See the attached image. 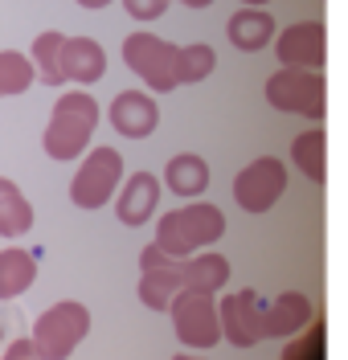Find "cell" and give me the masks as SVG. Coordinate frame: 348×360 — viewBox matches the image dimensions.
<instances>
[{"label":"cell","instance_id":"cell-1","mask_svg":"<svg viewBox=\"0 0 348 360\" xmlns=\"http://www.w3.org/2000/svg\"><path fill=\"white\" fill-rule=\"evenodd\" d=\"M221 233H226V213L217 205L193 201L164 213L156 221V242L152 246L160 250L164 258H172V262H185L193 254H201L205 246H213Z\"/></svg>","mask_w":348,"mask_h":360},{"label":"cell","instance_id":"cell-2","mask_svg":"<svg viewBox=\"0 0 348 360\" xmlns=\"http://www.w3.org/2000/svg\"><path fill=\"white\" fill-rule=\"evenodd\" d=\"M94 127H98V103H94L86 90H70V94H62L53 103V111H49L41 148H46L49 160L70 164V160L91 152Z\"/></svg>","mask_w":348,"mask_h":360},{"label":"cell","instance_id":"cell-3","mask_svg":"<svg viewBox=\"0 0 348 360\" xmlns=\"http://www.w3.org/2000/svg\"><path fill=\"white\" fill-rule=\"evenodd\" d=\"M86 336H91V311L74 299H62V303H53L37 315L29 340H33L41 360H70Z\"/></svg>","mask_w":348,"mask_h":360},{"label":"cell","instance_id":"cell-4","mask_svg":"<svg viewBox=\"0 0 348 360\" xmlns=\"http://www.w3.org/2000/svg\"><path fill=\"white\" fill-rule=\"evenodd\" d=\"M176 58H181V45L164 41L156 33H131L123 41V62H127V70L136 74L143 86L156 90V94H168V90L181 86Z\"/></svg>","mask_w":348,"mask_h":360},{"label":"cell","instance_id":"cell-5","mask_svg":"<svg viewBox=\"0 0 348 360\" xmlns=\"http://www.w3.org/2000/svg\"><path fill=\"white\" fill-rule=\"evenodd\" d=\"M266 103L283 115L299 119H324L328 107V82L316 70H275L266 78Z\"/></svg>","mask_w":348,"mask_h":360},{"label":"cell","instance_id":"cell-6","mask_svg":"<svg viewBox=\"0 0 348 360\" xmlns=\"http://www.w3.org/2000/svg\"><path fill=\"white\" fill-rule=\"evenodd\" d=\"M123 184V156L115 148H91L70 180V201L78 209H103Z\"/></svg>","mask_w":348,"mask_h":360},{"label":"cell","instance_id":"cell-7","mask_svg":"<svg viewBox=\"0 0 348 360\" xmlns=\"http://www.w3.org/2000/svg\"><path fill=\"white\" fill-rule=\"evenodd\" d=\"M172 332L185 348H213L221 340V319H217V299L209 291H181L168 303Z\"/></svg>","mask_w":348,"mask_h":360},{"label":"cell","instance_id":"cell-8","mask_svg":"<svg viewBox=\"0 0 348 360\" xmlns=\"http://www.w3.org/2000/svg\"><path fill=\"white\" fill-rule=\"evenodd\" d=\"M217 319H221V336L233 348H254L266 340V303L258 299L254 287H238L217 303Z\"/></svg>","mask_w":348,"mask_h":360},{"label":"cell","instance_id":"cell-9","mask_svg":"<svg viewBox=\"0 0 348 360\" xmlns=\"http://www.w3.org/2000/svg\"><path fill=\"white\" fill-rule=\"evenodd\" d=\"M283 188H287V168H283V160L258 156L233 176V201H238V209H246V213L258 217V213L275 209L278 197H283Z\"/></svg>","mask_w":348,"mask_h":360},{"label":"cell","instance_id":"cell-10","mask_svg":"<svg viewBox=\"0 0 348 360\" xmlns=\"http://www.w3.org/2000/svg\"><path fill=\"white\" fill-rule=\"evenodd\" d=\"M275 58L283 62V70H316L328 58V29L324 21H295L283 33H275Z\"/></svg>","mask_w":348,"mask_h":360},{"label":"cell","instance_id":"cell-11","mask_svg":"<svg viewBox=\"0 0 348 360\" xmlns=\"http://www.w3.org/2000/svg\"><path fill=\"white\" fill-rule=\"evenodd\" d=\"M107 119H111V127H115L119 135H127V139H148V135L160 127V107H156V98H152L148 90H123V94L111 98Z\"/></svg>","mask_w":348,"mask_h":360},{"label":"cell","instance_id":"cell-12","mask_svg":"<svg viewBox=\"0 0 348 360\" xmlns=\"http://www.w3.org/2000/svg\"><path fill=\"white\" fill-rule=\"evenodd\" d=\"M160 188H164L160 176H152V172H136L115 197L119 221L127 225V229H139V225L156 213V205H160Z\"/></svg>","mask_w":348,"mask_h":360},{"label":"cell","instance_id":"cell-13","mask_svg":"<svg viewBox=\"0 0 348 360\" xmlns=\"http://www.w3.org/2000/svg\"><path fill=\"white\" fill-rule=\"evenodd\" d=\"M62 74H66V82H78V86L98 82V78L107 74V49L94 41V37H66Z\"/></svg>","mask_w":348,"mask_h":360},{"label":"cell","instance_id":"cell-14","mask_svg":"<svg viewBox=\"0 0 348 360\" xmlns=\"http://www.w3.org/2000/svg\"><path fill=\"white\" fill-rule=\"evenodd\" d=\"M311 299L299 291H283L275 303H266V340H287V336H299L303 328L311 323Z\"/></svg>","mask_w":348,"mask_h":360},{"label":"cell","instance_id":"cell-15","mask_svg":"<svg viewBox=\"0 0 348 360\" xmlns=\"http://www.w3.org/2000/svg\"><path fill=\"white\" fill-rule=\"evenodd\" d=\"M181 291H185V270H181V262L164 258L160 266L139 270V303H143V307L168 311V303H172Z\"/></svg>","mask_w":348,"mask_h":360},{"label":"cell","instance_id":"cell-16","mask_svg":"<svg viewBox=\"0 0 348 360\" xmlns=\"http://www.w3.org/2000/svg\"><path fill=\"white\" fill-rule=\"evenodd\" d=\"M226 37H230L233 49L242 53H258L275 41V17L266 8H238L226 25Z\"/></svg>","mask_w":348,"mask_h":360},{"label":"cell","instance_id":"cell-17","mask_svg":"<svg viewBox=\"0 0 348 360\" xmlns=\"http://www.w3.org/2000/svg\"><path fill=\"white\" fill-rule=\"evenodd\" d=\"M62 49H66V33L58 29H46L33 37V49H29V62H33V74L41 86H66V74H62Z\"/></svg>","mask_w":348,"mask_h":360},{"label":"cell","instance_id":"cell-18","mask_svg":"<svg viewBox=\"0 0 348 360\" xmlns=\"http://www.w3.org/2000/svg\"><path fill=\"white\" fill-rule=\"evenodd\" d=\"M181 270H185V291L217 295L226 283H230V262H226V254H213V250H201V254L185 258Z\"/></svg>","mask_w":348,"mask_h":360},{"label":"cell","instance_id":"cell-19","mask_svg":"<svg viewBox=\"0 0 348 360\" xmlns=\"http://www.w3.org/2000/svg\"><path fill=\"white\" fill-rule=\"evenodd\" d=\"M164 184L176 193V197H201L209 188V164L197 152H181L164 164Z\"/></svg>","mask_w":348,"mask_h":360},{"label":"cell","instance_id":"cell-20","mask_svg":"<svg viewBox=\"0 0 348 360\" xmlns=\"http://www.w3.org/2000/svg\"><path fill=\"white\" fill-rule=\"evenodd\" d=\"M33 283H37V258L17 246L0 250V299H21Z\"/></svg>","mask_w":348,"mask_h":360},{"label":"cell","instance_id":"cell-21","mask_svg":"<svg viewBox=\"0 0 348 360\" xmlns=\"http://www.w3.org/2000/svg\"><path fill=\"white\" fill-rule=\"evenodd\" d=\"M291 160L303 176L311 184H324L328 180V131L324 127H311V131H299L291 139Z\"/></svg>","mask_w":348,"mask_h":360},{"label":"cell","instance_id":"cell-22","mask_svg":"<svg viewBox=\"0 0 348 360\" xmlns=\"http://www.w3.org/2000/svg\"><path fill=\"white\" fill-rule=\"evenodd\" d=\"M33 229V205L8 176H0V238H25Z\"/></svg>","mask_w":348,"mask_h":360},{"label":"cell","instance_id":"cell-23","mask_svg":"<svg viewBox=\"0 0 348 360\" xmlns=\"http://www.w3.org/2000/svg\"><path fill=\"white\" fill-rule=\"evenodd\" d=\"M37 82L33 74V62L29 53H17V49H0V98H13V94H25V90Z\"/></svg>","mask_w":348,"mask_h":360},{"label":"cell","instance_id":"cell-24","mask_svg":"<svg viewBox=\"0 0 348 360\" xmlns=\"http://www.w3.org/2000/svg\"><path fill=\"white\" fill-rule=\"evenodd\" d=\"M213 66H217L213 45H205V41L181 45V58H176V78H181V86H185V82H201V78H209Z\"/></svg>","mask_w":348,"mask_h":360},{"label":"cell","instance_id":"cell-25","mask_svg":"<svg viewBox=\"0 0 348 360\" xmlns=\"http://www.w3.org/2000/svg\"><path fill=\"white\" fill-rule=\"evenodd\" d=\"M123 8H127L136 21H156L164 8H168V0H123Z\"/></svg>","mask_w":348,"mask_h":360},{"label":"cell","instance_id":"cell-26","mask_svg":"<svg viewBox=\"0 0 348 360\" xmlns=\"http://www.w3.org/2000/svg\"><path fill=\"white\" fill-rule=\"evenodd\" d=\"M4 360H41V356H37L33 340H13V344L4 348Z\"/></svg>","mask_w":348,"mask_h":360},{"label":"cell","instance_id":"cell-27","mask_svg":"<svg viewBox=\"0 0 348 360\" xmlns=\"http://www.w3.org/2000/svg\"><path fill=\"white\" fill-rule=\"evenodd\" d=\"M74 4H82V8H107L111 0H74Z\"/></svg>","mask_w":348,"mask_h":360},{"label":"cell","instance_id":"cell-28","mask_svg":"<svg viewBox=\"0 0 348 360\" xmlns=\"http://www.w3.org/2000/svg\"><path fill=\"white\" fill-rule=\"evenodd\" d=\"M176 4H188V8H209L213 0H176Z\"/></svg>","mask_w":348,"mask_h":360},{"label":"cell","instance_id":"cell-29","mask_svg":"<svg viewBox=\"0 0 348 360\" xmlns=\"http://www.w3.org/2000/svg\"><path fill=\"white\" fill-rule=\"evenodd\" d=\"M242 4H246V8H258V4H271V0H242Z\"/></svg>","mask_w":348,"mask_h":360},{"label":"cell","instance_id":"cell-30","mask_svg":"<svg viewBox=\"0 0 348 360\" xmlns=\"http://www.w3.org/2000/svg\"><path fill=\"white\" fill-rule=\"evenodd\" d=\"M172 360H205V356H193V352H181V356H172Z\"/></svg>","mask_w":348,"mask_h":360}]
</instances>
